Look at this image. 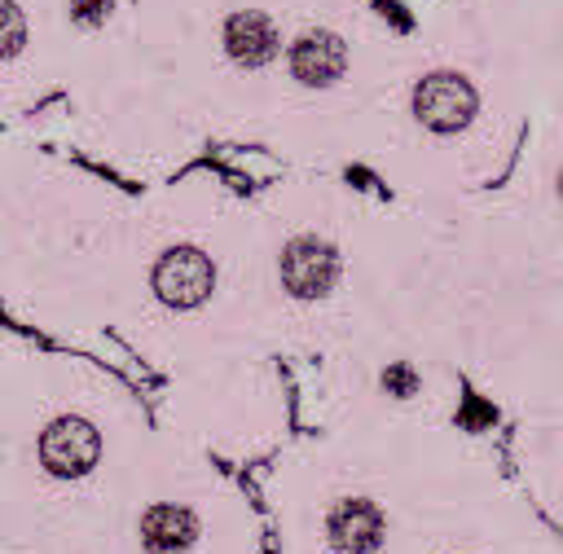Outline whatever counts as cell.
I'll return each mask as SVG.
<instances>
[{"instance_id":"cell-8","label":"cell","mask_w":563,"mask_h":554,"mask_svg":"<svg viewBox=\"0 0 563 554\" xmlns=\"http://www.w3.org/2000/svg\"><path fill=\"white\" fill-rule=\"evenodd\" d=\"M224 48L242 66H260L277 53V31L264 13H233L224 26Z\"/></svg>"},{"instance_id":"cell-5","label":"cell","mask_w":563,"mask_h":554,"mask_svg":"<svg viewBox=\"0 0 563 554\" xmlns=\"http://www.w3.org/2000/svg\"><path fill=\"white\" fill-rule=\"evenodd\" d=\"M343 62H347V48H343V40L330 35V31H303V35L295 40V48H290V70H295V79H303V84H312V88L339 79V75H343Z\"/></svg>"},{"instance_id":"cell-6","label":"cell","mask_w":563,"mask_h":554,"mask_svg":"<svg viewBox=\"0 0 563 554\" xmlns=\"http://www.w3.org/2000/svg\"><path fill=\"white\" fill-rule=\"evenodd\" d=\"M330 541L343 554H369V550H378V541H383V514H378V506H369V501H343L330 514Z\"/></svg>"},{"instance_id":"cell-11","label":"cell","mask_w":563,"mask_h":554,"mask_svg":"<svg viewBox=\"0 0 563 554\" xmlns=\"http://www.w3.org/2000/svg\"><path fill=\"white\" fill-rule=\"evenodd\" d=\"M75 22H84V26H92V22H101L106 18V0H75Z\"/></svg>"},{"instance_id":"cell-3","label":"cell","mask_w":563,"mask_h":554,"mask_svg":"<svg viewBox=\"0 0 563 554\" xmlns=\"http://www.w3.org/2000/svg\"><path fill=\"white\" fill-rule=\"evenodd\" d=\"M154 295L167 308H198L211 295V259L194 246H176L154 268Z\"/></svg>"},{"instance_id":"cell-4","label":"cell","mask_w":563,"mask_h":554,"mask_svg":"<svg viewBox=\"0 0 563 554\" xmlns=\"http://www.w3.org/2000/svg\"><path fill=\"white\" fill-rule=\"evenodd\" d=\"M339 273V259H334V246L321 242V237H295L286 251H282V281L290 295L299 299H317L330 290Z\"/></svg>"},{"instance_id":"cell-9","label":"cell","mask_w":563,"mask_h":554,"mask_svg":"<svg viewBox=\"0 0 563 554\" xmlns=\"http://www.w3.org/2000/svg\"><path fill=\"white\" fill-rule=\"evenodd\" d=\"M26 40V18L13 0H0V57H13Z\"/></svg>"},{"instance_id":"cell-10","label":"cell","mask_w":563,"mask_h":554,"mask_svg":"<svg viewBox=\"0 0 563 554\" xmlns=\"http://www.w3.org/2000/svg\"><path fill=\"white\" fill-rule=\"evenodd\" d=\"M383 383H387L391 391H400V396H409V391H413V369H409V365H391V369L383 374Z\"/></svg>"},{"instance_id":"cell-2","label":"cell","mask_w":563,"mask_h":554,"mask_svg":"<svg viewBox=\"0 0 563 554\" xmlns=\"http://www.w3.org/2000/svg\"><path fill=\"white\" fill-rule=\"evenodd\" d=\"M97 453H101V435L84 418H57L40 435V462L62 479H75V475L92 470Z\"/></svg>"},{"instance_id":"cell-1","label":"cell","mask_w":563,"mask_h":554,"mask_svg":"<svg viewBox=\"0 0 563 554\" xmlns=\"http://www.w3.org/2000/svg\"><path fill=\"white\" fill-rule=\"evenodd\" d=\"M413 110L418 119L431 128V132H457L471 123L475 114V88L462 79V75H449V70H435L418 84L413 92Z\"/></svg>"},{"instance_id":"cell-7","label":"cell","mask_w":563,"mask_h":554,"mask_svg":"<svg viewBox=\"0 0 563 554\" xmlns=\"http://www.w3.org/2000/svg\"><path fill=\"white\" fill-rule=\"evenodd\" d=\"M198 536V519L185 506H150L141 519V541L154 554H180Z\"/></svg>"}]
</instances>
